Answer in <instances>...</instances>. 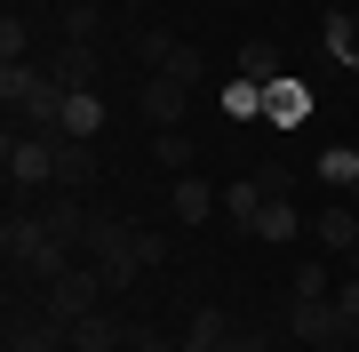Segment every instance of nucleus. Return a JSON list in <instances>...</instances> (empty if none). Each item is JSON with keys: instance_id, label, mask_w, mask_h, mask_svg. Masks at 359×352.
<instances>
[{"instance_id": "obj_1", "label": "nucleus", "mask_w": 359, "mask_h": 352, "mask_svg": "<svg viewBox=\"0 0 359 352\" xmlns=\"http://www.w3.org/2000/svg\"><path fill=\"white\" fill-rule=\"evenodd\" d=\"M72 256H80V248H65L48 224H40V216H8V224H0V264H8V288H16V280L48 288Z\"/></svg>"}, {"instance_id": "obj_2", "label": "nucleus", "mask_w": 359, "mask_h": 352, "mask_svg": "<svg viewBox=\"0 0 359 352\" xmlns=\"http://www.w3.org/2000/svg\"><path fill=\"white\" fill-rule=\"evenodd\" d=\"M80 256L104 273V288H112V296L144 273V256H136V224H128V216H96V224H88V240H80Z\"/></svg>"}, {"instance_id": "obj_3", "label": "nucleus", "mask_w": 359, "mask_h": 352, "mask_svg": "<svg viewBox=\"0 0 359 352\" xmlns=\"http://www.w3.org/2000/svg\"><path fill=\"white\" fill-rule=\"evenodd\" d=\"M104 296H112V288H104V273H96V264H88V256H72V264H65V273H56L48 288H40V304H48V313H56V320H80V313H96V304H104Z\"/></svg>"}, {"instance_id": "obj_4", "label": "nucleus", "mask_w": 359, "mask_h": 352, "mask_svg": "<svg viewBox=\"0 0 359 352\" xmlns=\"http://www.w3.org/2000/svg\"><path fill=\"white\" fill-rule=\"evenodd\" d=\"M65 344H72V320H56L48 304L8 296V352H65Z\"/></svg>"}, {"instance_id": "obj_5", "label": "nucleus", "mask_w": 359, "mask_h": 352, "mask_svg": "<svg viewBox=\"0 0 359 352\" xmlns=\"http://www.w3.org/2000/svg\"><path fill=\"white\" fill-rule=\"evenodd\" d=\"M0 160H8V184H16V193H40V184H56V136H16L8 129V152H0Z\"/></svg>"}, {"instance_id": "obj_6", "label": "nucleus", "mask_w": 359, "mask_h": 352, "mask_svg": "<svg viewBox=\"0 0 359 352\" xmlns=\"http://www.w3.org/2000/svg\"><path fill=\"white\" fill-rule=\"evenodd\" d=\"M287 328H295V337H304L311 352H351V320L335 313L327 296H320V304H304V296H295V313H287Z\"/></svg>"}, {"instance_id": "obj_7", "label": "nucleus", "mask_w": 359, "mask_h": 352, "mask_svg": "<svg viewBox=\"0 0 359 352\" xmlns=\"http://www.w3.org/2000/svg\"><path fill=\"white\" fill-rule=\"evenodd\" d=\"M128 337H136V328L120 320L112 304H96V313L72 320V352H128Z\"/></svg>"}, {"instance_id": "obj_8", "label": "nucleus", "mask_w": 359, "mask_h": 352, "mask_svg": "<svg viewBox=\"0 0 359 352\" xmlns=\"http://www.w3.org/2000/svg\"><path fill=\"white\" fill-rule=\"evenodd\" d=\"M40 72H48V89L80 96V89H96V48H88V40H65V48H56Z\"/></svg>"}, {"instance_id": "obj_9", "label": "nucleus", "mask_w": 359, "mask_h": 352, "mask_svg": "<svg viewBox=\"0 0 359 352\" xmlns=\"http://www.w3.org/2000/svg\"><path fill=\"white\" fill-rule=\"evenodd\" d=\"M96 176H104L96 144H80V136H56V193H88Z\"/></svg>"}, {"instance_id": "obj_10", "label": "nucleus", "mask_w": 359, "mask_h": 352, "mask_svg": "<svg viewBox=\"0 0 359 352\" xmlns=\"http://www.w3.org/2000/svg\"><path fill=\"white\" fill-rule=\"evenodd\" d=\"M224 209V193H208V176H176V193H168V216L176 224H208Z\"/></svg>"}, {"instance_id": "obj_11", "label": "nucleus", "mask_w": 359, "mask_h": 352, "mask_svg": "<svg viewBox=\"0 0 359 352\" xmlns=\"http://www.w3.org/2000/svg\"><path fill=\"white\" fill-rule=\"evenodd\" d=\"M144 120H152V129H176V120H184V80L144 72Z\"/></svg>"}, {"instance_id": "obj_12", "label": "nucleus", "mask_w": 359, "mask_h": 352, "mask_svg": "<svg viewBox=\"0 0 359 352\" xmlns=\"http://www.w3.org/2000/svg\"><path fill=\"white\" fill-rule=\"evenodd\" d=\"M40 224H48V233L65 240V248H80V240H88V224H96V216L80 209V193H56L48 209H40Z\"/></svg>"}, {"instance_id": "obj_13", "label": "nucleus", "mask_w": 359, "mask_h": 352, "mask_svg": "<svg viewBox=\"0 0 359 352\" xmlns=\"http://www.w3.org/2000/svg\"><path fill=\"white\" fill-rule=\"evenodd\" d=\"M264 200H271V193H264V176H231V184H224V216L240 224V233H256Z\"/></svg>"}, {"instance_id": "obj_14", "label": "nucleus", "mask_w": 359, "mask_h": 352, "mask_svg": "<svg viewBox=\"0 0 359 352\" xmlns=\"http://www.w3.org/2000/svg\"><path fill=\"white\" fill-rule=\"evenodd\" d=\"M320 240L335 248V256H351V248H359V209H351L344 193H335L327 209H320Z\"/></svg>"}, {"instance_id": "obj_15", "label": "nucleus", "mask_w": 359, "mask_h": 352, "mask_svg": "<svg viewBox=\"0 0 359 352\" xmlns=\"http://www.w3.org/2000/svg\"><path fill=\"white\" fill-rule=\"evenodd\" d=\"M295 233H304V216H295V200H287V193H271V200H264V216H256V233H248V240H271V248H280V240H295Z\"/></svg>"}, {"instance_id": "obj_16", "label": "nucleus", "mask_w": 359, "mask_h": 352, "mask_svg": "<svg viewBox=\"0 0 359 352\" xmlns=\"http://www.w3.org/2000/svg\"><path fill=\"white\" fill-rule=\"evenodd\" d=\"M264 112L280 120V129H295V120L311 112V96H304V80H287V72H280V80H271V89H264Z\"/></svg>"}, {"instance_id": "obj_17", "label": "nucleus", "mask_w": 359, "mask_h": 352, "mask_svg": "<svg viewBox=\"0 0 359 352\" xmlns=\"http://www.w3.org/2000/svg\"><path fill=\"white\" fill-rule=\"evenodd\" d=\"M96 129H104V105H96V89L65 96V129H56V136H80V144H96Z\"/></svg>"}, {"instance_id": "obj_18", "label": "nucleus", "mask_w": 359, "mask_h": 352, "mask_svg": "<svg viewBox=\"0 0 359 352\" xmlns=\"http://www.w3.org/2000/svg\"><path fill=\"white\" fill-rule=\"evenodd\" d=\"M224 337H231V320L216 313V304H200V313H192V337H184V352H224Z\"/></svg>"}, {"instance_id": "obj_19", "label": "nucleus", "mask_w": 359, "mask_h": 352, "mask_svg": "<svg viewBox=\"0 0 359 352\" xmlns=\"http://www.w3.org/2000/svg\"><path fill=\"white\" fill-rule=\"evenodd\" d=\"M240 80L271 89V80H280V48H271V40H248V48H240Z\"/></svg>"}, {"instance_id": "obj_20", "label": "nucleus", "mask_w": 359, "mask_h": 352, "mask_svg": "<svg viewBox=\"0 0 359 352\" xmlns=\"http://www.w3.org/2000/svg\"><path fill=\"white\" fill-rule=\"evenodd\" d=\"M320 176L335 184V193H351V184H359V144H327V152H320Z\"/></svg>"}, {"instance_id": "obj_21", "label": "nucleus", "mask_w": 359, "mask_h": 352, "mask_svg": "<svg viewBox=\"0 0 359 352\" xmlns=\"http://www.w3.org/2000/svg\"><path fill=\"white\" fill-rule=\"evenodd\" d=\"M32 89H40V65H32V56H25V65H0V96H8V112L25 105Z\"/></svg>"}, {"instance_id": "obj_22", "label": "nucleus", "mask_w": 359, "mask_h": 352, "mask_svg": "<svg viewBox=\"0 0 359 352\" xmlns=\"http://www.w3.org/2000/svg\"><path fill=\"white\" fill-rule=\"evenodd\" d=\"M224 112L231 120H256L264 112V89H256V80H231V89H224Z\"/></svg>"}, {"instance_id": "obj_23", "label": "nucleus", "mask_w": 359, "mask_h": 352, "mask_svg": "<svg viewBox=\"0 0 359 352\" xmlns=\"http://www.w3.org/2000/svg\"><path fill=\"white\" fill-rule=\"evenodd\" d=\"M152 160H160V169H192V136H184V129H160Z\"/></svg>"}, {"instance_id": "obj_24", "label": "nucleus", "mask_w": 359, "mask_h": 352, "mask_svg": "<svg viewBox=\"0 0 359 352\" xmlns=\"http://www.w3.org/2000/svg\"><path fill=\"white\" fill-rule=\"evenodd\" d=\"M160 72H168V80H184V89H200V72H208V65H200V48H184V40H176Z\"/></svg>"}, {"instance_id": "obj_25", "label": "nucleus", "mask_w": 359, "mask_h": 352, "mask_svg": "<svg viewBox=\"0 0 359 352\" xmlns=\"http://www.w3.org/2000/svg\"><path fill=\"white\" fill-rule=\"evenodd\" d=\"M0 56H8V65H25V56H32V32H25V16H8V25H0Z\"/></svg>"}, {"instance_id": "obj_26", "label": "nucleus", "mask_w": 359, "mask_h": 352, "mask_svg": "<svg viewBox=\"0 0 359 352\" xmlns=\"http://www.w3.org/2000/svg\"><path fill=\"white\" fill-rule=\"evenodd\" d=\"M65 40H96V8L88 0H65Z\"/></svg>"}, {"instance_id": "obj_27", "label": "nucleus", "mask_w": 359, "mask_h": 352, "mask_svg": "<svg viewBox=\"0 0 359 352\" xmlns=\"http://www.w3.org/2000/svg\"><path fill=\"white\" fill-rule=\"evenodd\" d=\"M295 296L320 304V296H327V264H295Z\"/></svg>"}, {"instance_id": "obj_28", "label": "nucleus", "mask_w": 359, "mask_h": 352, "mask_svg": "<svg viewBox=\"0 0 359 352\" xmlns=\"http://www.w3.org/2000/svg\"><path fill=\"white\" fill-rule=\"evenodd\" d=\"M168 48H176V32H144V40H136V56H144V72H160V65H168Z\"/></svg>"}, {"instance_id": "obj_29", "label": "nucleus", "mask_w": 359, "mask_h": 352, "mask_svg": "<svg viewBox=\"0 0 359 352\" xmlns=\"http://www.w3.org/2000/svg\"><path fill=\"white\" fill-rule=\"evenodd\" d=\"M128 352H184V344H168V337H152V328H136V337H128Z\"/></svg>"}, {"instance_id": "obj_30", "label": "nucleus", "mask_w": 359, "mask_h": 352, "mask_svg": "<svg viewBox=\"0 0 359 352\" xmlns=\"http://www.w3.org/2000/svg\"><path fill=\"white\" fill-rule=\"evenodd\" d=\"M335 313H344V320H359V280H344V288H335Z\"/></svg>"}, {"instance_id": "obj_31", "label": "nucleus", "mask_w": 359, "mask_h": 352, "mask_svg": "<svg viewBox=\"0 0 359 352\" xmlns=\"http://www.w3.org/2000/svg\"><path fill=\"white\" fill-rule=\"evenodd\" d=\"M224 352H264V337H256V328H231V337H224Z\"/></svg>"}, {"instance_id": "obj_32", "label": "nucleus", "mask_w": 359, "mask_h": 352, "mask_svg": "<svg viewBox=\"0 0 359 352\" xmlns=\"http://www.w3.org/2000/svg\"><path fill=\"white\" fill-rule=\"evenodd\" d=\"M351 280H359V248H351Z\"/></svg>"}, {"instance_id": "obj_33", "label": "nucleus", "mask_w": 359, "mask_h": 352, "mask_svg": "<svg viewBox=\"0 0 359 352\" xmlns=\"http://www.w3.org/2000/svg\"><path fill=\"white\" fill-rule=\"evenodd\" d=\"M344 200H351V209H359V184H351V193H344Z\"/></svg>"}, {"instance_id": "obj_34", "label": "nucleus", "mask_w": 359, "mask_h": 352, "mask_svg": "<svg viewBox=\"0 0 359 352\" xmlns=\"http://www.w3.org/2000/svg\"><path fill=\"white\" fill-rule=\"evenodd\" d=\"M351 352H359V320H351Z\"/></svg>"}, {"instance_id": "obj_35", "label": "nucleus", "mask_w": 359, "mask_h": 352, "mask_svg": "<svg viewBox=\"0 0 359 352\" xmlns=\"http://www.w3.org/2000/svg\"><path fill=\"white\" fill-rule=\"evenodd\" d=\"M351 144H359V136H351Z\"/></svg>"}]
</instances>
